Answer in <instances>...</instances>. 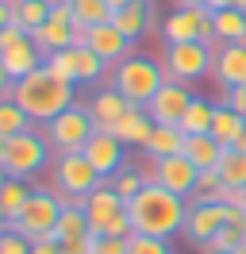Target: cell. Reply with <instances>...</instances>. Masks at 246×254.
<instances>
[{
    "instance_id": "obj_1",
    "label": "cell",
    "mask_w": 246,
    "mask_h": 254,
    "mask_svg": "<svg viewBox=\"0 0 246 254\" xmlns=\"http://www.w3.org/2000/svg\"><path fill=\"white\" fill-rule=\"evenodd\" d=\"M184 212H188V200L162 189V185H142L127 200V216H131V231L135 235L173 239L184 227Z\"/></svg>"
},
{
    "instance_id": "obj_2",
    "label": "cell",
    "mask_w": 246,
    "mask_h": 254,
    "mask_svg": "<svg viewBox=\"0 0 246 254\" xmlns=\"http://www.w3.org/2000/svg\"><path fill=\"white\" fill-rule=\"evenodd\" d=\"M12 100L27 112L31 124H50L54 116H62L65 108L77 104L73 85L62 81V77H54L50 69H35V73H27L23 81H15L12 85Z\"/></svg>"
},
{
    "instance_id": "obj_3",
    "label": "cell",
    "mask_w": 246,
    "mask_h": 254,
    "mask_svg": "<svg viewBox=\"0 0 246 254\" xmlns=\"http://www.w3.org/2000/svg\"><path fill=\"white\" fill-rule=\"evenodd\" d=\"M166 81H169L166 65L154 62V58H138V54L123 58V62L112 69V89L123 93V100H131L135 108H146L154 100V93H158Z\"/></svg>"
},
{
    "instance_id": "obj_4",
    "label": "cell",
    "mask_w": 246,
    "mask_h": 254,
    "mask_svg": "<svg viewBox=\"0 0 246 254\" xmlns=\"http://www.w3.org/2000/svg\"><path fill=\"white\" fill-rule=\"evenodd\" d=\"M85 216H89V231L96 239L100 235H120V239L135 235V231H131V216H127V200H123L108 181L96 192L85 196Z\"/></svg>"
},
{
    "instance_id": "obj_5",
    "label": "cell",
    "mask_w": 246,
    "mask_h": 254,
    "mask_svg": "<svg viewBox=\"0 0 246 254\" xmlns=\"http://www.w3.org/2000/svg\"><path fill=\"white\" fill-rule=\"evenodd\" d=\"M46 162H50V143H46V135H39L35 127L27 131H19L8 139V150H4V170L8 177H19V181H31V177H39L46 170Z\"/></svg>"
},
{
    "instance_id": "obj_6",
    "label": "cell",
    "mask_w": 246,
    "mask_h": 254,
    "mask_svg": "<svg viewBox=\"0 0 246 254\" xmlns=\"http://www.w3.org/2000/svg\"><path fill=\"white\" fill-rule=\"evenodd\" d=\"M92 131H96V124H92L89 108H81V104L65 108L50 124H43V135H46V143H50L54 154H81L85 143L92 139Z\"/></svg>"
},
{
    "instance_id": "obj_7",
    "label": "cell",
    "mask_w": 246,
    "mask_h": 254,
    "mask_svg": "<svg viewBox=\"0 0 246 254\" xmlns=\"http://www.w3.org/2000/svg\"><path fill=\"white\" fill-rule=\"evenodd\" d=\"M58 216H62V204L54 189H35L31 200L23 204V212L12 220V231L23 235L27 243H39V239H54V227H58Z\"/></svg>"
},
{
    "instance_id": "obj_8",
    "label": "cell",
    "mask_w": 246,
    "mask_h": 254,
    "mask_svg": "<svg viewBox=\"0 0 246 254\" xmlns=\"http://www.w3.org/2000/svg\"><path fill=\"white\" fill-rule=\"evenodd\" d=\"M212 47H204V43H166V77L169 81H196L204 73H212Z\"/></svg>"
},
{
    "instance_id": "obj_9",
    "label": "cell",
    "mask_w": 246,
    "mask_h": 254,
    "mask_svg": "<svg viewBox=\"0 0 246 254\" xmlns=\"http://www.w3.org/2000/svg\"><path fill=\"white\" fill-rule=\"evenodd\" d=\"M104 185L100 174L92 170L85 154H58L54 158V192H69V196H89Z\"/></svg>"
},
{
    "instance_id": "obj_10",
    "label": "cell",
    "mask_w": 246,
    "mask_h": 254,
    "mask_svg": "<svg viewBox=\"0 0 246 254\" xmlns=\"http://www.w3.org/2000/svg\"><path fill=\"white\" fill-rule=\"evenodd\" d=\"M73 47H89V50H96L108 65H120L123 58H131V47H135V43H131L116 23H100V27H77Z\"/></svg>"
},
{
    "instance_id": "obj_11",
    "label": "cell",
    "mask_w": 246,
    "mask_h": 254,
    "mask_svg": "<svg viewBox=\"0 0 246 254\" xmlns=\"http://www.w3.org/2000/svg\"><path fill=\"white\" fill-rule=\"evenodd\" d=\"M192 100H196V96L188 93V85H184V81H166V85L154 93V100L146 104V116H150L154 124L181 127V120H184V112H188Z\"/></svg>"
},
{
    "instance_id": "obj_12",
    "label": "cell",
    "mask_w": 246,
    "mask_h": 254,
    "mask_svg": "<svg viewBox=\"0 0 246 254\" xmlns=\"http://www.w3.org/2000/svg\"><path fill=\"white\" fill-rule=\"evenodd\" d=\"M227 223V204H200V200H192L188 204V212H184V239L188 243H196V247H208L215 235H219V227Z\"/></svg>"
},
{
    "instance_id": "obj_13",
    "label": "cell",
    "mask_w": 246,
    "mask_h": 254,
    "mask_svg": "<svg viewBox=\"0 0 246 254\" xmlns=\"http://www.w3.org/2000/svg\"><path fill=\"white\" fill-rule=\"evenodd\" d=\"M73 35H77V23H73L69 4H54V8H50V19L31 35V43L43 50V54H54V50L73 47Z\"/></svg>"
},
{
    "instance_id": "obj_14",
    "label": "cell",
    "mask_w": 246,
    "mask_h": 254,
    "mask_svg": "<svg viewBox=\"0 0 246 254\" xmlns=\"http://www.w3.org/2000/svg\"><path fill=\"white\" fill-rule=\"evenodd\" d=\"M196 177H200V170L184 158V154H173V158H158V162H154V185L177 192V196H184V200L192 196Z\"/></svg>"
},
{
    "instance_id": "obj_15",
    "label": "cell",
    "mask_w": 246,
    "mask_h": 254,
    "mask_svg": "<svg viewBox=\"0 0 246 254\" xmlns=\"http://www.w3.org/2000/svg\"><path fill=\"white\" fill-rule=\"evenodd\" d=\"M81 154L92 162V170L100 174V181H108V177H116L123 170V143L112 131H92V139L85 143Z\"/></svg>"
},
{
    "instance_id": "obj_16",
    "label": "cell",
    "mask_w": 246,
    "mask_h": 254,
    "mask_svg": "<svg viewBox=\"0 0 246 254\" xmlns=\"http://www.w3.org/2000/svg\"><path fill=\"white\" fill-rule=\"evenodd\" d=\"M212 73L223 89L246 85V47L243 43H219L212 54Z\"/></svg>"
},
{
    "instance_id": "obj_17",
    "label": "cell",
    "mask_w": 246,
    "mask_h": 254,
    "mask_svg": "<svg viewBox=\"0 0 246 254\" xmlns=\"http://www.w3.org/2000/svg\"><path fill=\"white\" fill-rule=\"evenodd\" d=\"M131 108H135V104L123 100V93H116L112 85L100 89V93L89 100V116H92V124H96V131H112V124H116L120 116H127Z\"/></svg>"
},
{
    "instance_id": "obj_18",
    "label": "cell",
    "mask_w": 246,
    "mask_h": 254,
    "mask_svg": "<svg viewBox=\"0 0 246 254\" xmlns=\"http://www.w3.org/2000/svg\"><path fill=\"white\" fill-rule=\"evenodd\" d=\"M112 23H116V27L135 43V39H142L146 31L158 27V16L150 12V4H146V0H131V4H123L120 12L112 16Z\"/></svg>"
},
{
    "instance_id": "obj_19",
    "label": "cell",
    "mask_w": 246,
    "mask_h": 254,
    "mask_svg": "<svg viewBox=\"0 0 246 254\" xmlns=\"http://www.w3.org/2000/svg\"><path fill=\"white\" fill-rule=\"evenodd\" d=\"M154 127L158 124L146 116V108H131L127 116H120V120L112 124V135H116L123 146H146L150 135H154Z\"/></svg>"
},
{
    "instance_id": "obj_20",
    "label": "cell",
    "mask_w": 246,
    "mask_h": 254,
    "mask_svg": "<svg viewBox=\"0 0 246 254\" xmlns=\"http://www.w3.org/2000/svg\"><path fill=\"white\" fill-rule=\"evenodd\" d=\"M0 62H4V69H8V77L12 81H23L27 73H35V69H43V62H46V54L35 43H19V47H12V50H4L0 54Z\"/></svg>"
},
{
    "instance_id": "obj_21",
    "label": "cell",
    "mask_w": 246,
    "mask_h": 254,
    "mask_svg": "<svg viewBox=\"0 0 246 254\" xmlns=\"http://www.w3.org/2000/svg\"><path fill=\"white\" fill-rule=\"evenodd\" d=\"M200 19H204V8H177L162 23L166 43H200Z\"/></svg>"
},
{
    "instance_id": "obj_22",
    "label": "cell",
    "mask_w": 246,
    "mask_h": 254,
    "mask_svg": "<svg viewBox=\"0 0 246 254\" xmlns=\"http://www.w3.org/2000/svg\"><path fill=\"white\" fill-rule=\"evenodd\" d=\"M212 135L215 143L223 146V150H231V146L239 143L246 135V116H239V112H231L227 104H215V116H212Z\"/></svg>"
},
{
    "instance_id": "obj_23",
    "label": "cell",
    "mask_w": 246,
    "mask_h": 254,
    "mask_svg": "<svg viewBox=\"0 0 246 254\" xmlns=\"http://www.w3.org/2000/svg\"><path fill=\"white\" fill-rule=\"evenodd\" d=\"M184 139H188V135H184L181 127H166V124H158L154 127V135H150V143L142 146V150H146V158H173V154H184Z\"/></svg>"
},
{
    "instance_id": "obj_24",
    "label": "cell",
    "mask_w": 246,
    "mask_h": 254,
    "mask_svg": "<svg viewBox=\"0 0 246 254\" xmlns=\"http://www.w3.org/2000/svg\"><path fill=\"white\" fill-rule=\"evenodd\" d=\"M54 4H69L77 27H100V23H112L116 8L108 0H54Z\"/></svg>"
},
{
    "instance_id": "obj_25",
    "label": "cell",
    "mask_w": 246,
    "mask_h": 254,
    "mask_svg": "<svg viewBox=\"0 0 246 254\" xmlns=\"http://www.w3.org/2000/svg\"><path fill=\"white\" fill-rule=\"evenodd\" d=\"M50 8H54V0H12V23L35 35L50 19Z\"/></svg>"
},
{
    "instance_id": "obj_26",
    "label": "cell",
    "mask_w": 246,
    "mask_h": 254,
    "mask_svg": "<svg viewBox=\"0 0 246 254\" xmlns=\"http://www.w3.org/2000/svg\"><path fill=\"white\" fill-rule=\"evenodd\" d=\"M184 158L192 162L196 170H215L223 158V146L215 143L212 135H188L184 139Z\"/></svg>"
},
{
    "instance_id": "obj_27",
    "label": "cell",
    "mask_w": 246,
    "mask_h": 254,
    "mask_svg": "<svg viewBox=\"0 0 246 254\" xmlns=\"http://www.w3.org/2000/svg\"><path fill=\"white\" fill-rule=\"evenodd\" d=\"M215 35H219V43H243L246 47V12L219 8L215 12Z\"/></svg>"
},
{
    "instance_id": "obj_28",
    "label": "cell",
    "mask_w": 246,
    "mask_h": 254,
    "mask_svg": "<svg viewBox=\"0 0 246 254\" xmlns=\"http://www.w3.org/2000/svg\"><path fill=\"white\" fill-rule=\"evenodd\" d=\"M223 177H219V170H200V177H196V185H192V196H188V204L192 200H200V204H223Z\"/></svg>"
},
{
    "instance_id": "obj_29",
    "label": "cell",
    "mask_w": 246,
    "mask_h": 254,
    "mask_svg": "<svg viewBox=\"0 0 246 254\" xmlns=\"http://www.w3.org/2000/svg\"><path fill=\"white\" fill-rule=\"evenodd\" d=\"M31 192L35 189H31L27 181H19V177H8V181H4V189H0V208L8 212V220H15V216L23 212V204L31 200Z\"/></svg>"
},
{
    "instance_id": "obj_30",
    "label": "cell",
    "mask_w": 246,
    "mask_h": 254,
    "mask_svg": "<svg viewBox=\"0 0 246 254\" xmlns=\"http://www.w3.org/2000/svg\"><path fill=\"white\" fill-rule=\"evenodd\" d=\"M212 116H215V104H208V100H192L188 104V112H184V120H181V131L184 135H208L212 131Z\"/></svg>"
},
{
    "instance_id": "obj_31",
    "label": "cell",
    "mask_w": 246,
    "mask_h": 254,
    "mask_svg": "<svg viewBox=\"0 0 246 254\" xmlns=\"http://www.w3.org/2000/svg\"><path fill=\"white\" fill-rule=\"evenodd\" d=\"M81 235H92L85 208H62L58 227H54V239H58V243H65V239H81Z\"/></svg>"
},
{
    "instance_id": "obj_32",
    "label": "cell",
    "mask_w": 246,
    "mask_h": 254,
    "mask_svg": "<svg viewBox=\"0 0 246 254\" xmlns=\"http://www.w3.org/2000/svg\"><path fill=\"white\" fill-rule=\"evenodd\" d=\"M219 177H223V185H231V189H246V154L243 150H223V158H219Z\"/></svg>"
},
{
    "instance_id": "obj_33",
    "label": "cell",
    "mask_w": 246,
    "mask_h": 254,
    "mask_svg": "<svg viewBox=\"0 0 246 254\" xmlns=\"http://www.w3.org/2000/svg\"><path fill=\"white\" fill-rule=\"evenodd\" d=\"M108 62L89 47H77V85H96V81L104 77Z\"/></svg>"
},
{
    "instance_id": "obj_34",
    "label": "cell",
    "mask_w": 246,
    "mask_h": 254,
    "mask_svg": "<svg viewBox=\"0 0 246 254\" xmlns=\"http://www.w3.org/2000/svg\"><path fill=\"white\" fill-rule=\"evenodd\" d=\"M43 69H50L54 77H62V81H69V85H77V47H65V50L46 54Z\"/></svg>"
},
{
    "instance_id": "obj_35",
    "label": "cell",
    "mask_w": 246,
    "mask_h": 254,
    "mask_svg": "<svg viewBox=\"0 0 246 254\" xmlns=\"http://www.w3.org/2000/svg\"><path fill=\"white\" fill-rule=\"evenodd\" d=\"M31 120H27V112L15 104L12 96L8 100H0V135L4 139H12V135H19V131H27Z\"/></svg>"
},
{
    "instance_id": "obj_36",
    "label": "cell",
    "mask_w": 246,
    "mask_h": 254,
    "mask_svg": "<svg viewBox=\"0 0 246 254\" xmlns=\"http://www.w3.org/2000/svg\"><path fill=\"white\" fill-rule=\"evenodd\" d=\"M108 185H112V189L120 192L123 200H131V196H135V192L142 189L146 181H142V174H138V170H131V166H123V170H120L116 177H108Z\"/></svg>"
},
{
    "instance_id": "obj_37",
    "label": "cell",
    "mask_w": 246,
    "mask_h": 254,
    "mask_svg": "<svg viewBox=\"0 0 246 254\" xmlns=\"http://www.w3.org/2000/svg\"><path fill=\"white\" fill-rule=\"evenodd\" d=\"M127 254H173V247H169V239L131 235V239H127Z\"/></svg>"
},
{
    "instance_id": "obj_38",
    "label": "cell",
    "mask_w": 246,
    "mask_h": 254,
    "mask_svg": "<svg viewBox=\"0 0 246 254\" xmlns=\"http://www.w3.org/2000/svg\"><path fill=\"white\" fill-rule=\"evenodd\" d=\"M246 243V231H239V227H231V223H223V227H219V235L212 239V243H208V247H204V251H239V247H243Z\"/></svg>"
},
{
    "instance_id": "obj_39",
    "label": "cell",
    "mask_w": 246,
    "mask_h": 254,
    "mask_svg": "<svg viewBox=\"0 0 246 254\" xmlns=\"http://www.w3.org/2000/svg\"><path fill=\"white\" fill-rule=\"evenodd\" d=\"M0 254H31V243L23 235H15L12 227L0 235Z\"/></svg>"
},
{
    "instance_id": "obj_40",
    "label": "cell",
    "mask_w": 246,
    "mask_h": 254,
    "mask_svg": "<svg viewBox=\"0 0 246 254\" xmlns=\"http://www.w3.org/2000/svg\"><path fill=\"white\" fill-rule=\"evenodd\" d=\"M127 239H131V235H127ZM127 239L100 235V239H96V247H92V254H127Z\"/></svg>"
},
{
    "instance_id": "obj_41",
    "label": "cell",
    "mask_w": 246,
    "mask_h": 254,
    "mask_svg": "<svg viewBox=\"0 0 246 254\" xmlns=\"http://www.w3.org/2000/svg\"><path fill=\"white\" fill-rule=\"evenodd\" d=\"M31 35L23 31V27H15V23H8V27H4V31H0V54H4V50H12V47H19V43H27Z\"/></svg>"
},
{
    "instance_id": "obj_42",
    "label": "cell",
    "mask_w": 246,
    "mask_h": 254,
    "mask_svg": "<svg viewBox=\"0 0 246 254\" xmlns=\"http://www.w3.org/2000/svg\"><path fill=\"white\" fill-rule=\"evenodd\" d=\"M200 43H204V47H219V35H215V12H208V8H204V19H200Z\"/></svg>"
},
{
    "instance_id": "obj_43",
    "label": "cell",
    "mask_w": 246,
    "mask_h": 254,
    "mask_svg": "<svg viewBox=\"0 0 246 254\" xmlns=\"http://www.w3.org/2000/svg\"><path fill=\"white\" fill-rule=\"evenodd\" d=\"M92 247H96V235L65 239V243H62V254H92Z\"/></svg>"
},
{
    "instance_id": "obj_44",
    "label": "cell",
    "mask_w": 246,
    "mask_h": 254,
    "mask_svg": "<svg viewBox=\"0 0 246 254\" xmlns=\"http://www.w3.org/2000/svg\"><path fill=\"white\" fill-rule=\"evenodd\" d=\"M223 104H227L231 112H239V116H246V85H239V89H227V96H223Z\"/></svg>"
},
{
    "instance_id": "obj_45",
    "label": "cell",
    "mask_w": 246,
    "mask_h": 254,
    "mask_svg": "<svg viewBox=\"0 0 246 254\" xmlns=\"http://www.w3.org/2000/svg\"><path fill=\"white\" fill-rule=\"evenodd\" d=\"M31 254H62V243L58 239H39V243H31Z\"/></svg>"
},
{
    "instance_id": "obj_46",
    "label": "cell",
    "mask_w": 246,
    "mask_h": 254,
    "mask_svg": "<svg viewBox=\"0 0 246 254\" xmlns=\"http://www.w3.org/2000/svg\"><path fill=\"white\" fill-rule=\"evenodd\" d=\"M204 8H208V12H219V8H239V12H246V0H208Z\"/></svg>"
},
{
    "instance_id": "obj_47",
    "label": "cell",
    "mask_w": 246,
    "mask_h": 254,
    "mask_svg": "<svg viewBox=\"0 0 246 254\" xmlns=\"http://www.w3.org/2000/svg\"><path fill=\"white\" fill-rule=\"evenodd\" d=\"M12 85H15V81L8 77V69H4V62H0V100H8V96H12Z\"/></svg>"
},
{
    "instance_id": "obj_48",
    "label": "cell",
    "mask_w": 246,
    "mask_h": 254,
    "mask_svg": "<svg viewBox=\"0 0 246 254\" xmlns=\"http://www.w3.org/2000/svg\"><path fill=\"white\" fill-rule=\"evenodd\" d=\"M12 23V0H0V31Z\"/></svg>"
},
{
    "instance_id": "obj_49",
    "label": "cell",
    "mask_w": 246,
    "mask_h": 254,
    "mask_svg": "<svg viewBox=\"0 0 246 254\" xmlns=\"http://www.w3.org/2000/svg\"><path fill=\"white\" fill-rule=\"evenodd\" d=\"M208 0H177V8H204Z\"/></svg>"
},
{
    "instance_id": "obj_50",
    "label": "cell",
    "mask_w": 246,
    "mask_h": 254,
    "mask_svg": "<svg viewBox=\"0 0 246 254\" xmlns=\"http://www.w3.org/2000/svg\"><path fill=\"white\" fill-rule=\"evenodd\" d=\"M8 227H12V220H8V212H4V208H0V235H4V231H8Z\"/></svg>"
},
{
    "instance_id": "obj_51",
    "label": "cell",
    "mask_w": 246,
    "mask_h": 254,
    "mask_svg": "<svg viewBox=\"0 0 246 254\" xmlns=\"http://www.w3.org/2000/svg\"><path fill=\"white\" fill-rule=\"evenodd\" d=\"M4 150H8V139H4V135H0V162H4Z\"/></svg>"
},
{
    "instance_id": "obj_52",
    "label": "cell",
    "mask_w": 246,
    "mask_h": 254,
    "mask_svg": "<svg viewBox=\"0 0 246 254\" xmlns=\"http://www.w3.org/2000/svg\"><path fill=\"white\" fill-rule=\"evenodd\" d=\"M235 150H243V154H246V135L239 139V143H235Z\"/></svg>"
},
{
    "instance_id": "obj_53",
    "label": "cell",
    "mask_w": 246,
    "mask_h": 254,
    "mask_svg": "<svg viewBox=\"0 0 246 254\" xmlns=\"http://www.w3.org/2000/svg\"><path fill=\"white\" fill-rule=\"evenodd\" d=\"M4 181H8V170H4V166H0V189H4Z\"/></svg>"
},
{
    "instance_id": "obj_54",
    "label": "cell",
    "mask_w": 246,
    "mask_h": 254,
    "mask_svg": "<svg viewBox=\"0 0 246 254\" xmlns=\"http://www.w3.org/2000/svg\"><path fill=\"white\" fill-rule=\"evenodd\" d=\"M235 254H246V243H243V247H239V251H235Z\"/></svg>"
},
{
    "instance_id": "obj_55",
    "label": "cell",
    "mask_w": 246,
    "mask_h": 254,
    "mask_svg": "<svg viewBox=\"0 0 246 254\" xmlns=\"http://www.w3.org/2000/svg\"><path fill=\"white\" fill-rule=\"evenodd\" d=\"M208 254H227V251H208ZM231 254H235V251H231Z\"/></svg>"
},
{
    "instance_id": "obj_56",
    "label": "cell",
    "mask_w": 246,
    "mask_h": 254,
    "mask_svg": "<svg viewBox=\"0 0 246 254\" xmlns=\"http://www.w3.org/2000/svg\"><path fill=\"white\" fill-rule=\"evenodd\" d=\"M243 192H246V189H243Z\"/></svg>"
}]
</instances>
